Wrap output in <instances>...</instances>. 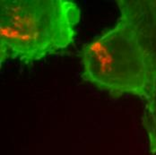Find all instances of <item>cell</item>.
I'll list each match as a JSON object with an SVG mask.
<instances>
[{"instance_id":"obj_1","label":"cell","mask_w":156,"mask_h":155,"mask_svg":"<svg viewBox=\"0 0 156 155\" xmlns=\"http://www.w3.org/2000/svg\"><path fill=\"white\" fill-rule=\"evenodd\" d=\"M81 19L71 0H1L0 65L40 61L70 46Z\"/></svg>"},{"instance_id":"obj_2","label":"cell","mask_w":156,"mask_h":155,"mask_svg":"<svg viewBox=\"0 0 156 155\" xmlns=\"http://www.w3.org/2000/svg\"><path fill=\"white\" fill-rule=\"evenodd\" d=\"M82 78L113 97L144 99L153 83L155 59L125 22L117 23L82 48Z\"/></svg>"},{"instance_id":"obj_3","label":"cell","mask_w":156,"mask_h":155,"mask_svg":"<svg viewBox=\"0 0 156 155\" xmlns=\"http://www.w3.org/2000/svg\"><path fill=\"white\" fill-rule=\"evenodd\" d=\"M147 48L155 59V73L151 88L143 99L144 109L142 124L148 136L150 152L156 153V38L148 43Z\"/></svg>"}]
</instances>
